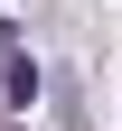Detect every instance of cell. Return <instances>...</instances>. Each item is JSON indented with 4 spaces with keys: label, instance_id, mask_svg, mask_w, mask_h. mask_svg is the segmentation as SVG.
I'll return each instance as SVG.
<instances>
[{
    "label": "cell",
    "instance_id": "obj_1",
    "mask_svg": "<svg viewBox=\"0 0 122 131\" xmlns=\"http://www.w3.org/2000/svg\"><path fill=\"white\" fill-rule=\"evenodd\" d=\"M28 103H38V66L19 56V38H0V122H19Z\"/></svg>",
    "mask_w": 122,
    "mask_h": 131
}]
</instances>
